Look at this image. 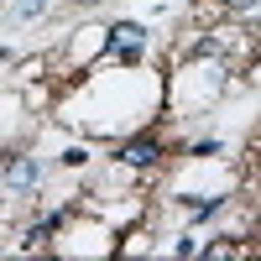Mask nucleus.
Listing matches in <instances>:
<instances>
[{"label":"nucleus","instance_id":"obj_1","mask_svg":"<svg viewBox=\"0 0 261 261\" xmlns=\"http://www.w3.org/2000/svg\"><path fill=\"white\" fill-rule=\"evenodd\" d=\"M141 47H146V32L136 21H115L110 27V58H136Z\"/></svg>","mask_w":261,"mask_h":261},{"label":"nucleus","instance_id":"obj_2","mask_svg":"<svg viewBox=\"0 0 261 261\" xmlns=\"http://www.w3.org/2000/svg\"><path fill=\"white\" fill-rule=\"evenodd\" d=\"M157 157H162V146L151 141V136H136V141L120 146V162H125V167H151Z\"/></svg>","mask_w":261,"mask_h":261},{"label":"nucleus","instance_id":"obj_4","mask_svg":"<svg viewBox=\"0 0 261 261\" xmlns=\"http://www.w3.org/2000/svg\"><path fill=\"white\" fill-rule=\"evenodd\" d=\"M230 6H235V11H251V6H256V0H230Z\"/></svg>","mask_w":261,"mask_h":261},{"label":"nucleus","instance_id":"obj_3","mask_svg":"<svg viewBox=\"0 0 261 261\" xmlns=\"http://www.w3.org/2000/svg\"><path fill=\"white\" fill-rule=\"evenodd\" d=\"M6 178H11V183H21V188H27V183H37V162H27V157H21V162H11V167H6Z\"/></svg>","mask_w":261,"mask_h":261}]
</instances>
